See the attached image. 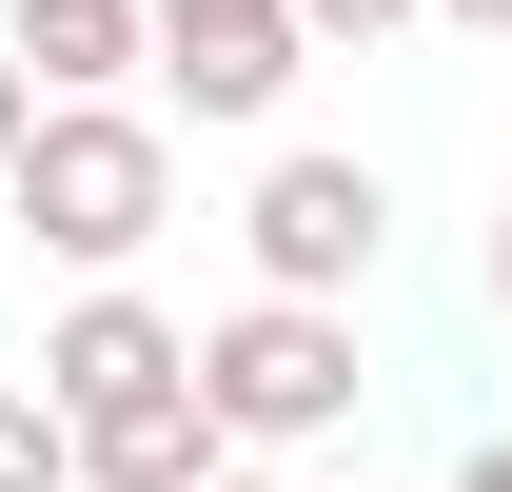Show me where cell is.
I'll return each instance as SVG.
<instances>
[{
  "instance_id": "obj_11",
  "label": "cell",
  "mask_w": 512,
  "mask_h": 492,
  "mask_svg": "<svg viewBox=\"0 0 512 492\" xmlns=\"http://www.w3.org/2000/svg\"><path fill=\"white\" fill-rule=\"evenodd\" d=\"M434 20H473V40H512V0H434Z\"/></svg>"
},
{
  "instance_id": "obj_7",
  "label": "cell",
  "mask_w": 512,
  "mask_h": 492,
  "mask_svg": "<svg viewBox=\"0 0 512 492\" xmlns=\"http://www.w3.org/2000/svg\"><path fill=\"white\" fill-rule=\"evenodd\" d=\"M0 40H20V79H40V99H119V79L158 60V0H20Z\"/></svg>"
},
{
  "instance_id": "obj_9",
  "label": "cell",
  "mask_w": 512,
  "mask_h": 492,
  "mask_svg": "<svg viewBox=\"0 0 512 492\" xmlns=\"http://www.w3.org/2000/svg\"><path fill=\"white\" fill-rule=\"evenodd\" d=\"M316 40H394V20H434V0H296Z\"/></svg>"
},
{
  "instance_id": "obj_2",
  "label": "cell",
  "mask_w": 512,
  "mask_h": 492,
  "mask_svg": "<svg viewBox=\"0 0 512 492\" xmlns=\"http://www.w3.org/2000/svg\"><path fill=\"white\" fill-rule=\"evenodd\" d=\"M197 394H217V433H237V453H316V433L355 414V315L256 276V296L197 335Z\"/></svg>"
},
{
  "instance_id": "obj_1",
  "label": "cell",
  "mask_w": 512,
  "mask_h": 492,
  "mask_svg": "<svg viewBox=\"0 0 512 492\" xmlns=\"http://www.w3.org/2000/svg\"><path fill=\"white\" fill-rule=\"evenodd\" d=\"M0 217L60 256V276H138V256H158V217H178V138L138 119V99H40V138H20Z\"/></svg>"
},
{
  "instance_id": "obj_5",
  "label": "cell",
  "mask_w": 512,
  "mask_h": 492,
  "mask_svg": "<svg viewBox=\"0 0 512 492\" xmlns=\"http://www.w3.org/2000/svg\"><path fill=\"white\" fill-rule=\"evenodd\" d=\"M138 374H197V335L138 296V276H79V296L40 315V394H60V414H99V394H138Z\"/></svg>"
},
{
  "instance_id": "obj_4",
  "label": "cell",
  "mask_w": 512,
  "mask_h": 492,
  "mask_svg": "<svg viewBox=\"0 0 512 492\" xmlns=\"http://www.w3.org/2000/svg\"><path fill=\"white\" fill-rule=\"evenodd\" d=\"M158 79H178L197 119H276L316 79V20L296 0H158Z\"/></svg>"
},
{
  "instance_id": "obj_6",
  "label": "cell",
  "mask_w": 512,
  "mask_h": 492,
  "mask_svg": "<svg viewBox=\"0 0 512 492\" xmlns=\"http://www.w3.org/2000/svg\"><path fill=\"white\" fill-rule=\"evenodd\" d=\"M217 453H237V433H217V394H197V374H138V394H99V414H79V492H197Z\"/></svg>"
},
{
  "instance_id": "obj_10",
  "label": "cell",
  "mask_w": 512,
  "mask_h": 492,
  "mask_svg": "<svg viewBox=\"0 0 512 492\" xmlns=\"http://www.w3.org/2000/svg\"><path fill=\"white\" fill-rule=\"evenodd\" d=\"M20 138H40V79H20V40H0V178H20Z\"/></svg>"
},
{
  "instance_id": "obj_12",
  "label": "cell",
  "mask_w": 512,
  "mask_h": 492,
  "mask_svg": "<svg viewBox=\"0 0 512 492\" xmlns=\"http://www.w3.org/2000/svg\"><path fill=\"white\" fill-rule=\"evenodd\" d=\"M453 492H512V433H493V453H473V473H453Z\"/></svg>"
},
{
  "instance_id": "obj_8",
  "label": "cell",
  "mask_w": 512,
  "mask_h": 492,
  "mask_svg": "<svg viewBox=\"0 0 512 492\" xmlns=\"http://www.w3.org/2000/svg\"><path fill=\"white\" fill-rule=\"evenodd\" d=\"M0 492H79V414L40 374H0Z\"/></svg>"
},
{
  "instance_id": "obj_3",
  "label": "cell",
  "mask_w": 512,
  "mask_h": 492,
  "mask_svg": "<svg viewBox=\"0 0 512 492\" xmlns=\"http://www.w3.org/2000/svg\"><path fill=\"white\" fill-rule=\"evenodd\" d=\"M237 256L276 276V296H355V276L394 256V178H375V158H256Z\"/></svg>"
},
{
  "instance_id": "obj_14",
  "label": "cell",
  "mask_w": 512,
  "mask_h": 492,
  "mask_svg": "<svg viewBox=\"0 0 512 492\" xmlns=\"http://www.w3.org/2000/svg\"><path fill=\"white\" fill-rule=\"evenodd\" d=\"M493 315H512V217H493Z\"/></svg>"
},
{
  "instance_id": "obj_13",
  "label": "cell",
  "mask_w": 512,
  "mask_h": 492,
  "mask_svg": "<svg viewBox=\"0 0 512 492\" xmlns=\"http://www.w3.org/2000/svg\"><path fill=\"white\" fill-rule=\"evenodd\" d=\"M197 492H276V473H237V453H217V473H197Z\"/></svg>"
}]
</instances>
